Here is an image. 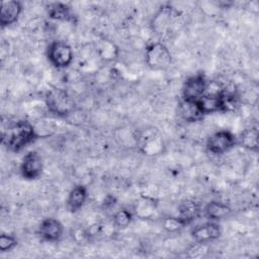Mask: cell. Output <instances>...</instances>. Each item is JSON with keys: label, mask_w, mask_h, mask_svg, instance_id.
<instances>
[{"label": "cell", "mask_w": 259, "mask_h": 259, "mask_svg": "<svg viewBox=\"0 0 259 259\" xmlns=\"http://www.w3.org/2000/svg\"><path fill=\"white\" fill-rule=\"evenodd\" d=\"M155 208H156V202L154 201V199L149 197H143L139 200V202H137L136 212L140 218H143L145 209H150L151 211H153L155 210Z\"/></svg>", "instance_id": "ffe728a7"}, {"label": "cell", "mask_w": 259, "mask_h": 259, "mask_svg": "<svg viewBox=\"0 0 259 259\" xmlns=\"http://www.w3.org/2000/svg\"><path fill=\"white\" fill-rule=\"evenodd\" d=\"M132 221H133V213L126 208H121L113 214V224L117 228H120V229L126 228L130 226Z\"/></svg>", "instance_id": "ac0fdd59"}, {"label": "cell", "mask_w": 259, "mask_h": 259, "mask_svg": "<svg viewBox=\"0 0 259 259\" xmlns=\"http://www.w3.org/2000/svg\"><path fill=\"white\" fill-rule=\"evenodd\" d=\"M187 224L179 217H168L163 221V228L170 233L177 232Z\"/></svg>", "instance_id": "d6986e66"}, {"label": "cell", "mask_w": 259, "mask_h": 259, "mask_svg": "<svg viewBox=\"0 0 259 259\" xmlns=\"http://www.w3.org/2000/svg\"><path fill=\"white\" fill-rule=\"evenodd\" d=\"M204 215L210 221H218L227 218L231 212L232 208L222 201L212 200L204 206Z\"/></svg>", "instance_id": "4fadbf2b"}, {"label": "cell", "mask_w": 259, "mask_h": 259, "mask_svg": "<svg viewBox=\"0 0 259 259\" xmlns=\"http://www.w3.org/2000/svg\"><path fill=\"white\" fill-rule=\"evenodd\" d=\"M178 113L180 117L187 122L199 121L204 116V113L198 103V100L182 99L178 105Z\"/></svg>", "instance_id": "30bf717a"}, {"label": "cell", "mask_w": 259, "mask_h": 259, "mask_svg": "<svg viewBox=\"0 0 259 259\" xmlns=\"http://www.w3.org/2000/svg\"><path fill=\"white\" fill-rule=\"evenodd\" d=\"M222 230L220 225L210 221L199 226H196L191 231V237L195 243L207 244L220 238Z\"/></svg>", "instance_id": "ba28073f"}, {"label": "cell", "mask_w": 259, "mask_h": 259, "mask_svg": "<svg viewBox=\"0 0 259 259\" xmlns=\"http://www.w3.org/2000/svg\"><path fill=\"white\" fill-rule=\"evenodd\" d=\"M38 137L34 125L27 120H18L2 136V143L12 152H19Z\"/></svg>", "instance_id": "6da1fadb"}, {"label": "cell", "mask_w": 259, "mask_h": 259, "mask_svg": "<svg viewBox=\"0 0 259 259\" xmlns=\"http://www.w3.org/2000/svg\"><path fill=\"white\" fill-rule=\"evenodd\" d=\"M173 12L174 9L171 6H162L153 18L154 29H161L162 27H166L172 19Z\"/></svg>", "instance_id": "e0dca14e"}, {"label": "cell", "mask_w": 259, "mask_h": 259, "mask_svg": "<svg viewBox=\"0 0 259 259\" xmlns=\"http://www.w3.org/2000/svg\"><path fill=\"white\" fill-rule=\"evenodd\" d=\"M237 145L236 136L227 130H222L210 135L206 140V150L213 155L225 154Z\"/></svg>", "instance_id": "5b68a950"}, {"label": "cell", "mask_w": 259, "mask_h": 259, "mask_svg": "<svg viewBox=\"0 0 259 259\" xmlns=\"http://www.w3.org/2000/svg\"><path fill=\"white\" fill-rule=\"evenodd\" d=\"M47 55L50 63L58 69L67 68L72 64L74 59V53L71 46L62 40H55L50 44Z\"/></svg>", "instance_id": "277c9868"}, {"label": "cell", "mask_w": 259, "mask_h": 259, "mask_svg": "<svg viewBox=\"0 0 259 259\" xmlns=\"http://www.w3.org/2000/svg\"><path fill=\"white\" fill-rule=\"evenodd\" d=\"M201 213V206L198 202L187 200L179 206V218H181L187 225L193 222Z\"/></svg>", "instance_id": "5bb4252c"}, {"label": "cell", "mask_w": 259, "mask_h": 259, "mask_svg": "<svg viewBox=\"0 0 259 259\" xmlns=\"http://www.w3.org/2000/svg\"><path fill=\"white\" fill-rule=\"evenodd\" d=\"M42 159L36 151H29L24 155L21 165L20 173L23 178L27 180L37 179L42 172Z\"/></svg>", "instance_id": "52a82bcc"}, {"label": "cell", "mask_w": 259, "mask_h": 259, "mask_svg": "<svg viewBox=\"0 0 259 259\" xmlns=\"http://www.w3.org/2000/svg\"><path fill=\"white\" fill-rule=\"evenodd\" d=\"M17 245V240L14 236L8 234L0 235V251L7 252L12 250Z\"/></svg>", "instance_id": "44dd1931"}, {"label": "cell", "mask_w": 259, "mask_h": 259, "mask_svg": "<svg viewBox=\"0 0 259 259\" xmlns=\"http://www.w3.org/2000/svg\"><path fill=\"white\" fill-rule=\"evenodd\" d=\"M208 81L203 74H196L189 77L182 87V99L198 100L207 89Z\"/></svg>", "instance_id": "8992f818"}, {"label": "cell", "mask_w": 259, "mask_h": 259, "mask_svg": "<svg viewBox=\"0 0 259 259\" xmlns=\"http://www.w3.org/2000/svg\"><path fill=\"white\" fill-rule=\"evenodd\" d=\"M48 14L51 18L61 21L72 20V13L70 7L62 2H54L48 5Z\"/></svg>", "instance_id": "9a60e30c"}, {"label": "cell", "mask_w": 259, "mask_h": 259, "mask_svg": "<svg viewBox=\"0 0 259 259\" xmlns=\"http://www.w3.org/2000/svg\"><path fill=\"white\" fill-rule=\"evenodd\" d=\"M22 11V5L19 1H2L0 12V24L4 28L17 21Z\"/></svg>", "instance_id": "8fae6325"}, {"label": "cell", "mask_w": 259, "mask_h": 259, "mask_svg": "<svg viewBox=\"0 0 259 259\" xmlns=\"http://www.w3.org/2000/svg\"><path fill=\"white\" fill-rule=\"evenodd\" d=\"M64 233V227L62 223L54 218H47L41 221L37 234L39 237L48 242L59 241Z\"/></svg>", "instance_id": "9c48e42d"}, {"label": "cell", "mask_w": 259, "mask_h": 259, "mask_svg": "<svg viewBox=\"0 0 259 259\" xmlns=\"http://www.w3.org/2000/svg\"><path fill=\"white\" fill-rule=\"evenodd\" d=\"M145 62L150 69L161 71L169 68L172 56L169 49L163 42L155 41L146 48Z\"/></svg>", "instance_id": "7a4b0ae2"}, {"label": "cell", "mask_w": 259, "mask_h": 259, "mask_svg": "<svg viewBox=\"0 0 259 259\" xmlns=\"http://www.w3.org/2000/svg\"><path fill=\"white\" fill-rule=\"evenodd\" d=\"M87 189L83 185H77L69 192L66 204L70 212H76L83 207L87 199Z\"/></svg>", "instance_id": "7c38bea8"}, {"label": "cell", "mask_w": 259, "mask_h": 259, "mask_svg": "<svg viewBox=\"0 0 259 259\" xmlns=\"http://www.w3.org/2000/svg\"><path fill=\"white\" fill-rule=\"evenodd\" d=\"M48 109L58 115L66 116L73 110V101L69 94L60 88H52L46 94Z\"/></svg>", "instance_id": "3957f363"}, {"label": "cell", "mask_w": 259, "mask_h": 259, "mask_svg": "<svg viewBox=\"0 0 259 259\" xmlns=\"http://www.w3.org/2000/svg\"><path fill=\"white\" fill-rule=\"evenodd\" d=\"M237 144H240L243 148L250 151L258 150V131L257 127H250L245 130L239 138H237Z\"/></svg>", "instance_id": "2e32d148"}]
</instances>
